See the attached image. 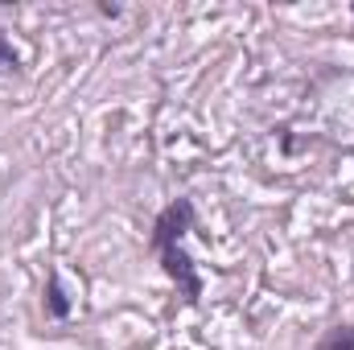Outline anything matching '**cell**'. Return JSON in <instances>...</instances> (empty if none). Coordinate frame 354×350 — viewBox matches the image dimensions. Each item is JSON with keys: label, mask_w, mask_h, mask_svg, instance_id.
<instances>
[{"label": "cell", "mask_w": 354, "mask_h": 350, "mask_svg": "<svg viewBox=\"0 0 354 350\" xmlns=\"http://www.w3.org/2000/svg\"><path fill=\"white\" fill-rule=\"evenodd\" d=\"M194 227H198V210H194L189 198H174L157 214V223H153V252H157V260L165 268V276L177 284V297L185 305H198L202 301V276H198V268L189 260V252L181 248V239Z\"/></svg>", "instance_id": "obj_1"}, {"label": "cell", "mask_w": 354, "mask_h": 350, "mask_svg": "<svg viewBox=\"0 0 354 350\" xmlns=\"http://www.w3.org/2000/svg\"><path fill=\"white\" fill-rule=\"evenodd\" d=\"M46 313L54 317V322H66L71 317V297H66V288H62V276H58V268H50V276H46Z\"/></svg>", "instance_id": "obj_2"}, {"label": "cell", "mask_w": 354, "mask_h": 350, "mask_svg": "<svg viewBox=\"0 0 354 350\" xmlns=\"http://www.w3.org/2000/svg\"><path fill=\"white\" fill-rule=\"evenodd\" d=\"M313 350H354V322H338V326H330V330L317 338V347Z\"/></svg>", "instance_id": "obj_3"}, {"label": "cell", "mask_w": 354, "mask_h": 350, "mask_svg": "<svg viewBox=\"0 0 354 350\" xmlns=\"http://www.w3.org/2000/svg\"><path fill=\"white\" fill-rule=\"evenodd\" d=\"M21 71V54L12 50V42L0 33V75H17Z\"/></svg>", "instance_id": "obj_4"}, {"label": "cell", "mask_w": 354, "mask_h": 350, "mask_svg": "<svg viewBox=\"0 0 354 350\" xmlns=\"http://www.w3.org/2000/svg\"><path fill=\"white\" fill-rule=\"evenodd\" d=\"M351 12H354V4H351Z\"/></svg>", "instance_id": "obj_5"}]
</instances>
